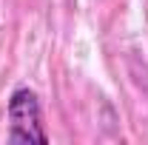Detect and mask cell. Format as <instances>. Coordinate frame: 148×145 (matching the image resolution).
Instances as JSON below:
<instances>
[{"label":"cell","mask_w":148,"mask_h":145,"mask_svg":"<svg viewBox=\"0 0 148 145\" xmlns=\"http://www.w3.org/2000/svg\"><path fill=\"white\" fill-rule=\"evenodd\" d=\"M9 142H49L40 100L32 88H14L9 97Z\"/></svg>","instance_id":"cell-1"}]
</instances>
